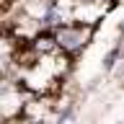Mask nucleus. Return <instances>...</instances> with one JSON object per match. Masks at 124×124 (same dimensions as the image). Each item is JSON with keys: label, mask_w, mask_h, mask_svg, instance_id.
Wrapping results in <instances>:
<instances>
[{"label": "nucleus", "mask_w": 124, "mask_h": 124, "mask_svg": "<svg viewBox=\"0 0 124 124\" xmlns=\"http://www.w3.org/2000/svg\"><path fill=\"white\" fill-rule=\"evenodd\" d=\"M93 34H96V23H88V21H65L62 26L52 31L54 44L65 57H78L91 44Z\"/></svg>", "instance_id": "nucleus-1"}, {"label": "nucleus", "mask_w": 124, "mask_h": 124, "mask_svg": "<svg viewBox=\"0 0 124 124\" xmlns=\"http://www.w3.org/2000/svg\"><path fill=\"white\" fill-rule=\"evenodd\" d=\"M122 52H124V39H122V41H116V44L106 52V57H103V70H106V72L116 67V62L122 60Z\"/></svg>", "instance_id": "nucleus-2"}]
</instances>
